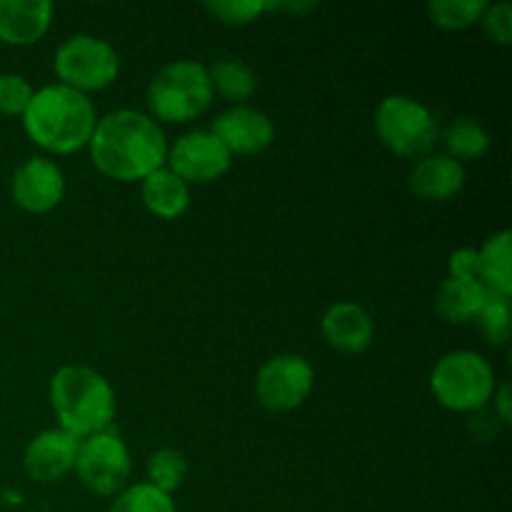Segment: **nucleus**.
Wrapping results in <instances>:
<instances>
[{"label":"nucleus","mask_w":512,"mask_h":512,"mask_svg":"<svg viewBox=\"0 0 512 512\" xmlns=\"http://www.w3.org/2000/svg\"><path fill=\"white\" fill-rule=\"evenodd\" d=\"M275 10H288V13L300 15V13H308V10H315V3H278Z\"/></svg>","instance_id":"7c9ffc66"},{"label":"nucleus","mask_w":512,"mask_h":512,"mask_svg":"<svg viewBox=\"0 0 512 512\" xmlns=\"http://www.w3.org/2000/svg\"><path fill=\"white\" fill-rule=\"evenodd\" d=\"M493 413L495 418L500 420L503 425H510V418H512V390H510V383L505 380V383L495 385V393H493Z\"/></svg>","instance_id":"c756f323"},{"label":"nucleus","mask_w":512,"mask_h":512,"mask_svg":"<svg viewBox=\"0 0 512 512\" xmlns=\"http://www.w3.org/2000/svg\"><path fill=\"white\" fill-rule=\"evenodd\" d=\"M33 93L35 90L28 78L18 73H3L0 75V115L23 118Z\"/></svg>","instance_id":"bb28decb"},{"label":"nucleus","mask_w":512,"mask_h":512,"mask_svg":"<svg viewBox=\"0 0 512 512\" xmlns=\"http://www.w3.org/2000/svg\"><path fill=\"white\" fill-rule=\"evenodd\" d=\"M140 198L155 218L178 220L190 205V185L178 178L168 165H163L140 180Z\"/></svg>","instance_id":"a211bd4d"},{"label":"nucleus","mask_w":512,"mask_h":512,"mask_svg":"<svg viewBox=\"0 0 512 512\" xmlns=\"http://www.w3.org/2000/svg\"><path fill=\"white\" fill-rule=\"evenodd\" d=\"M88 150L100 173L133 183L163 168L168 158V138L148 113L120 108L98 118Z\"/></svg>","instance_id":"f257e3e1"},{"label":"nucleus","mask_w":512,"mask_h":512,"mask_svg":"<svg viewBox=\"0 0 512 512\" xmlns=\"http://www.w3.org/2000/svg\"><path fill=\"white\" fill-rule=\"evenodd\" d=\"M375 133L395 155L423 158L438 140V123L428 105L395 93L380 100L375 108Z\"/></svg>","instance_id":"423d86ee"},{"label":"nucleus","mask_w":512,"mask_h":512,"mask_svg":"<svg viewBox=\"0 0 512 512\" xmlns=\"http://www.w3.org/2000/svg\"><path fill=\"white\" fill-rule=\"evenodd\" d=\"M490 290L478 278H448L435 293V313L450 325H465L478 318Z\"/></svg>","instance_id":"f3484780"},{"label":"nucleus","mask_w":512,"mask_h":512,"mask_svg":"<svg viewBox=\"0 0 512 512\" xmlns=\"http://www.w3.org/2000/svg\"><path fill=\"white\" fill-rule=\"evenodd\" d=\"M233 155L223 148L210 130H190L168 145L165 165L188 185H205L223 178L230 170Z\"/></svg>","instance_id":"9d476101"},{"label":"nucleus","mask_w":512,"mask_h":512,"mask_svg":"<svg viewBox=\"0 0 512 512\" xmlns=\"http://www.w3.org/2000/svg\"><path fill=\"white\" fill-rule=\"evenodd\" d=\"M145 473H148V480H145V483L158 488L160 493L173 495L175 490L183 485L185 475H188V460H185V455L180 453V450L160 448L148 458Z\"/></svg>","instance_id":"4be33fe9"},{"label":"nucleus","mask_w":512,"mask_h":512,"mask_svg":"<svg viewBox=\"0 0 512 512\" xmlns=\"http://www.w3.org/2000/svg\"><path fill=\"white\" fill-rule=\"evenodd\" d=\"M50 408L60 428L83 440L110 428L118 405L103 373L88 365H63L50 378Z\"/></svg>","instance_id":"7ed1b4c3"},{"label":"nucleus","mask_w":512,"mask_h":512,"mask_svg":"<svg viewBox=\"0 0 512 512\" xmlns=\"http://www.w3.org/2000/svg\"><path fill=\"white\" fill-rule=\"evenodd\" d=\"M210 133L223 143L230 155H258L273 145L275 125L263 110L233 105L213 120Z\"/></svg>","instance_id":"f8f14e48"},{"label":"nucleus","mask_w":512,"mask_h":512,"mask_svg":"<svg viewBox=\"0 0 512 512\" xmlns=\"http://www.w3.org/2000/svg\"><path fill=\"white\" fill-rule=\"evenodd\" d=\"M145 100H148V115L155 123L163 120V123L183 125L195 120L213 103L208 65L188 58L163 65L150 80Z\"/></svg>","instance_id":"20e7f679"},{"label":"nucleus","mask_w":512,"mask_h":512,"mask_svg":"<svg viewBox=\"0 0 512 512\" xmlns=\"http://www.w3.org/2000/svg\"><path fill=\"white\" fill-rule=\"evenodd\" d=\"M480 23H483L485 35H488L493 43L498 45L512 43V5L510 3H505V0L503 3H493V5L488 3Z\"/></svg>","instance_id":"cd10ccee"},{"label":"nucleus","mask_w":512,"mask_h":512,"mask_svg":"<svg viewBox=\"0 0 512 512\" xmlns=\"http://www.w3.org/2000/svg\"><path fill=\"white\" fill-rule=\"evenodd\" d=\"M10 195L20 210L33 215L58 208L65 195V175L55 160L35 155L15 168L10 180Z\"/></svg>","instance_id":"9b49d317"},{"label":"nucleus","mask_w":512,"mask_h":512,"mask_svg":"<svg viewBox=\"0 0 512 512\" xmlns=\"http://www.w3.org/2000/svg\"><path fill=\"white\" fill-rule=\"evenodd\" d=\"M478 325L483 338L490 345H505L510 340V320H512V308L510 298L505 295L490 293L485 300L483 310L478 313Z\"/></svg>","instance_id":"393cba45"},{"label":"nucleus","mask_w":512,"mask_h":512,"mask_svg":"<svg viewBox=\"0 0 512 512\" xmlns=\"http://www.w3.org/2000/svg\"><path fill=\"white\" fill-rule=\"evenodd\" d=\"M475 278L495 295H512V233L500 230L478 248V275Z\"/></svg>","instance_id":"6ab92c4d"},{"label":"nucleus","mask_w":512,"mask_h":512,"mask_svg":"<svg viewBox=\"0 0 512 512\" xmlns=\"http://www.w3.org/2000/svg\"><path fill=\"white\" fill-rule=\"evenodd\" d=\"M448 270L455 278H475L478 275V248H458L448 260Z\"/></svg>","instance_id":"c85d7f7f"},{"label":"nucleus","mask_w":512,"mask_h":512,"mask_svg":"<svg viewBox=\"0 0 512 512\" xmlns=\"http://www.w3.org/2000/svg\"><path fill=\"white\" fill-rule=\"evenodd\" d=\"M58 83L88 95L105 90L120 75V58L108 40L78 33L58 45L53 58Z\"/></svg>","instance_id":"0eeeda50"},{"label":"nucleus","mask_w":512,"mask_h":512,"mask_svg":"<svg viewBox=\"0 0 512 512\" xmlns=\"http://www.w3.org/2000/svg\"><path fill=\"white\" fill-rule=\"evenodd\" d=\"M408 185L413 195L428 203H443V200L455 198L465 185L463 163L453 160L450 155H423L413 165L408 175Z\"/></svg>","instance_id":"dca6fc26"},{"label":"nucleus","mask_w":512,"mask_h":512,"mask_svg":"<svg viewBox=\"0 0 512 512\" xmlns=\"http://www.w3.org/2000/svg\"><path fill=\"white\" fill-rule=\"evenodd\" d=\"M80 440L63 428L35 435L23 453V468L38 483H58L75 470Z\"/></svg>","instance_id":"ddd939ff"},{"label":"nucleus","mask_w":512,"mask_h":512,"mask_svg":"<svg viewBox=\"0 0 512 512\" xmlns=\"http://www.w3.org/2000/svg\"><path fill=\"white\" fill-rule=\"evenodd\" d=\"M445 150L453 160H478L483 158L490 150V135L483 125L475 118H468V115H460V118H453L448 125H445L443 135Z\"/></svg>","instance_id":"aec40b11"},{"label":"nucleus","mask_w":512,"mask_h":512,"mask_svg":"<svg viewBox=\"0 0 512 512\" xmlns=\"http://www.w3.org/2000/svg\"><path fill=\"white\" fill-rule=\"evenodd\" d=\"M315 370L303 355L283 353L265 360L255 375V395L273 413H290L310 398Z\"/></svg>","instance_id":"1a4fd4ad"},{"label":"nucleus","mask_w":512,"mask_h":512,"mask_svg":"<svg viewBox=\"0 0 512 512\" xmlns=\"http://www.w3.org/2000/svg\"><path fill=\"white\" fill-rule=\"evenodd\" d=\"M213 93H220L230 103H243L258 88V78L253 70L238 58H220L208 68Z\"/></svg>","instance_id":"412c9836"},{"label":"nucleus","mask_w":512,"mask_h":512,"mask_svg":"<svg viewBox=\"0 0 512 512\" xmlns=\"http://www.w3.org/2000/svg\"><path fill=\"white\" fill-rule=\"evenodd\" d=\"M20 120L25 135L38 148L53 155H68L90 143L98 115L88 95L53 83L35 90Z\"/></svg>","instance_id":"f03ea898"},{"label":"nucleus","mask_w":512,"mask_h":512,"mask_svg":"<svg viewBox=\"0 0 512 512\" xmlns=\"http://www.w3.org/2000/svg\"><path fill=\"white\" fill-rule=\"evenodd\" d=\"M495 370L488 360L473 350H450L430 373V390L445 410L478 413L488 408L495 393Z\"/></svg>","instance_id":"39448f33"},{"label":"nucleus","mask_w":512,"mask_h":512,"mask_svg":"<svg viewBox=\"0 0 512 512\" xmlns=\"http://www.w3.org/2000/svg\"><path fill=\"white\" fill-rule=\"evenodd\" d=\"M50 0H0V43L33 45L53 25Z\"/></svg>","instance_id":"2eb2a0df"},{"label":"nucleus","mask_w":512,"mask_h":512,"mask_svg":"<svg viewBox=\"0 0 512 512\" xmlns=\"http://www.w3.org/2000/svg\"><path fill=\"white\" fill-rule=\"evenodd\" d=\"M488 3L485 0H433L428 13L433 23L443 30H465L480 23Z\"/></svg>","instance_id":"b1692460"},{"label":"nucleus","mask_w":512,"mask_h":512,"mask_svg":"<svg viewBox=\"0 0 512 512\" xmlns=\"http://www.w3.org/2000/svg\"><path fill=\"white\" fill-rule=\"evenodd\" d=\"M275 8H278V3H268V0H213V3H205V10L225 25H250L260 15Z\"/></svg>","instance_id":"a878e982"},{"label":"nucleus","mask_w":512,"mask_h":512,"mask_svg":"<svg viewBox=\"0 0 512 512\" xmlns=\"http://www.w3.org/2000/svg\"><path fill=\"white\" fill-rule=\"evenodd\" d=\"M108 512H178V508L173 495L160 493L150 483H133L115 495Z\"/></svg>","instance_id":"5701e85b"},{"label":"nucleus","mask_w":512,"mask_h":512,"mask_svg":"<svg viewBox=\"0 0 512 512\" xmlns=\"http://www.w3.org/2000/svg\"><path fill=\"white\" fill-rule=\"evenodd\" d=\"M323 338L330 348L340 350V353L358 355L370 348L375 335L373 318L363 305L353 303V300H340L333 303L323 315Z\"/></svg>","instance_id":"4468645a"},{"label":"nucleus","mask_w":512,"mask_h":512,"mask_svg":"<svg viewBox=\"0 0 512 512\" xmlns=\"http://www.w3.org/2000/svg\"><path fill=\"white\" fill-rule=\"evenodd\" d=\"M130 470H133L130 450L113 425L80 440L73 473L93 495L115 498L128 485Z\"/></svg>","instance_id":"6e6552de"}]
</instances>
